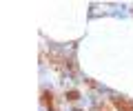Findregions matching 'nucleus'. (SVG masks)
<instances>
[{"label": "nucleus", "mask_w": 133, "mask_h": 111, "mask_svg": "<svg viewBox=\"0 0 133 111\" xmlns=\"http://www.w3.org/2000/svg\"><path fill=\"white\" fill-rule=\"evenodd\" d=\"M111 102H113L115 111H133V100H129V98L113 96V98H111Z\"/></svg>", "instance_id": "f257e3e1"}, {"label": "nucleus", "mask_w": 133, "mask_h": 111, "mask_svg": "<svg viewBox=\"0 0 133 111\" xmlns=\"http://www.w3.org/2000/svg\"><path fill=\"white\" fill-rule=\"evenodd\" d=\"M42 102H44V107H47L49 111H56V107H53V93L51 91H44L42 93Z\"/></svg>", "instance_id": "f03ea898"}, {"label": "nucleus", "mask_w": 133, "mask_h": 111, "mask_svg": "<svg viewBox=\"0 0 133 111\" xmlns=\"http://www.w3.org/2000/svg\"><path fill=\"white\" fill-rule=\"evenodd\" d=\"M78 98H80V93H78V91H69V93H66V100H78Z\"/></svg>", "instance_id": "7ed1b4c3"}, {"label": "nucleus", "mask_w": 133, "mask_h": 111, "mask_svg": "<svg viewBox=\"0 0 133 111\" xmlns=\"http://www.w3.org/2000/svg\"><path fill=\"white\" fill-rule=\"evenodd\" d=\"M100 111H109V107H107V105H104V107H100Z\"/></svg>", "instance_id": "20e7f679"}]
</instances>
